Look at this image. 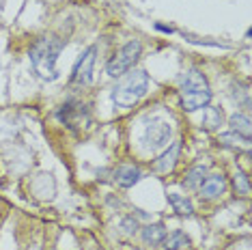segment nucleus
I'll return each mask as SVG.
<instances>
[{
    "mask_svg": "<svg viewBox=\"0 0 252 250\" xmlns=\"http://www.w3.org/2000/svg\"><path fill=\"white\" fill-rule=\"evenodd\" d=\"M179 156H181V140H175V143L168 145V149H164V153L156 160L153 168H156L158 173H162V175H168L170 170L177 166Z\"/></svg>",
    "mask_w": 252,
    "mask_h": 250,
    "instance_id": "nucleus-8",
    "label": "nucleus"
},
{
    "mask_svg": "<svg viewBox=\"0 0 252 250\" xmlns=\"http://www.w3.org/2000/svg\"><path fill=\"white\" fill-rule=\"evenodd\" d=\"M140 56H142V43L138 39H131V41L125 43L121 50H117V54L108 61L106 73L110 78H121L129 69H134L136 62L140 61Z\"/></svg>",
    "mask_w": 252,
    "mask_h": 250,
    "instance_id": "nucleus-4",
    "label": "nucleus"
},
{
    "mask_svg": "<svg viewBox=\"0 0 252 250\" xmlns=\"http://www.w3.org/2000/svg\"><path fill=\"white\" fill-rule=\"evenodd\" d=\"M233 188H235V194L250 196V179L244 170H237V173L233 175Z\"/></svg>",
    "mask_w": 252,
    "mask_h": 250,
    "instance_id": "nucleus-17",
    "label": "nucleus"
},
{
    "mask_svg": "<svg viewBox=\"0 0 252 250\" xmlns=\"http://www.w3.org/2000/svg\"><path fill=\"white\" fill-rule=\"evenodd\" d=\"M222 121H224V112H222V108H216V106H207L203 112V121H200V127L205 129V132H216V129H220Z\"/></svg>",
    "mask_w": 252,
    "mask_h": 250,
    "instance_id": "nucleus-11",
    "label": "nucleus"
},
{
    "mask_svg": "<svg viewBox=\"0 0 252 250\" xmlns=\"http://www.w3.org/2000/svg\"><path fill=\"white\" fill-rule=\"evenodd\" d=\"M95 61H97V45H89L82 54L78 56V61L73 62V69L69 76L71 87H89L93 82V73H95Z\"/></svg>",
    "mask_w": 252,
    "mask_h": 250,
    "instance_id": "nucleus-5",
    "label": "nucleus"
},
{
    "mask_svg": "<svg viewBox=\"0 0 252 250\" xmlns=\"http://www.w3.org/2000/svg\"><path fill=\"white\" fill-rule=\"evenodd\" d=\"M228 127H231L233 134H239L244 138H250V132H252V123H250V117L246 112H235V115L228 117Z\"/></svg>",
    "mask_w": 252,
    "mask_h": 250,
    "instance_id": "nucleus-12",
    "label": "nucleus"
},
{
    "mask_svg": "<svg viewBox=\"0 0 252 250\" xmlns=\"http://www.w3.org/2000/svg\"><path fill=\"white\" fill-rule=\"evenodd\" d=\"M162 246L166 250H186V248H190V237H188L183 231L177 229L173 233H166Z\"/></svg>",
    "mask_w": 252,
    "mask_h": 250,
    "instance_id": "nucleus-15",
    "label": "nucleus"
},
{
    "mask_svg": "<svg viewBox=\"0 0 252 250\" xmlns=\"http://www.w3.org/2000/svg\"><path fill=\"white\" fill-rule=\"evenodd\" d=\"M164 237H166V226L162 222L147 224L145 229H142V242H145L147 246H162Z\"/></svg>",
    "mask_w": 252,
    "mask_h": 250,
    "instance_id": "nucleus-13",
    "label": "nucleus"
},
{
    "mask_svg": "<svg viewBox=\"0 0 252 250\" xmlns=\"http://www.w3.org/2000/svg\"><path fill=\"white\" fill-rule=\"evenodd\" d=\"M65 45H67V39H63L59 35H43L31 45L28 59H31L32 71L37 73L39 80L54 82L59 78L56 62H59V56L65 50Z\"/></svg>",
    "mask_w": 252,
    "mask_h": 250,
    "instance_id": "nucleus-1",
    "label": "nucleus"
},
{
    "mask_svg": "<svg viewBox=\"0 0 252 250\" xmlns=\"http://www.w3.org/2000/svg\"><path fill=\"white\" fill-rule=\"evenodd\" d=\"M121 229H123L125 235H134L136 229H138V222H136L134 218H125L123 222H121Z\"/></svg>",
    "mask_w": 252,
    "mask_h": 250,
    "instance_id": "nucleus-18",
    "label": "nucleus"
},
{
    "mask_svg": "<svg viewBox=\"0 0 252 250\" xmlns=\"http://www.w3.org/2000/svg\"><path fill=\"white\" fill-rule=\"evenodd\" d=\"M170 136H173L170 123L164 121V119H153V121H149V125L145 127L142 143H145V149H149V151H159V149H166V147H168Z\"/></svg>",
    "mask_w": 252,
    "mask_h": 250,
    "instance_id": "nucleus-6",
    "label": "nucleus"
},
{
    "mask_svg": "<svg viewBox=\"0 0 252 250\" xmlns=\"http://www.w3.org/2000/svg\"><path fill=\"white\" fill-rule=\"evenodd\" d=\"M156 31H159V32H166V35H173L175 32V28H170V26H166V24H156Z\"/></svg>",
    "mask_w": 252,
    "mask_h": 250,
    "instance_id": "nucleus-19",
    "label": "nucleus"
},
{
    "mask_svg": "<svg viewBox=\"0 0 252 250\" xmlns=\"http://www.w3.org/2000/svg\"><path fill=\"white\" fill-rule=\"evenodd\" d=\"M198 190H200V198H205V201H216V198H220L226 192V177L222 173L205 175Z\"/></svg>",
    "mask_w": 252,
    "mask_h": 250,
    "instance_id": "nucleus-7",
    "label": "nucleus"
},
{
    "mask_svg": "<svg viewBox=\"0 0 252 250\" xmlns=\"http://www.w3.org/2000/svg\"><path fill=\"white\" fill-rule=\"evenodd\" d=\"M205 175H207V166H205V164H196V166H192V168L186 173L183 186H186L188 190H194V188L200 186V181L205 179Z\"/></svg>",
    "mask_w": 252,
    "mask_h": 250,
    "instance_id": "nucleus-16",
    "label": "nucleus"
},
{
    "mask_svg": "<svg viewBox=\"0 0 252 250\" xmlns=\"http://www.w3.org/2000/svg\"><path fill=\"white\" fill-rule=\"evenodd\" d=\"M142 177H145L142 170L138 166H134V164H123V166H119L114 170V181H117V186L125 188V190H127V188H134Z\"/></svg>",
    "mask_w": 252,
    "mask_h": 250,
    "instance_id": "nucleus-9",
    "label": "nucleus"
},
{
    "mask_svg": "<svg viewBox=\"0 0 252 250\" xmlns=\"http://www.w3.org/2000/svg\"><path fill=\"white\" fill-rule=\"evenodd\" d=\"M82 108H84V106L78 104V101H65V104L59 108L56 117H59L61 123L69 125V127H76V125H78V119H82V115H84Z\"/></svg>",
    "mask_w": 252,
    "mask_h": 250,
    "instance_id": "nucleus-10",
    "label": "nucleus"
},
{
    "mask_svg": "<svg viewBox=\"0 0 252 250\" xmlns=\"http://www.w3.org/2000/svg\"><path fill=\"white\" fill-rule=\"evenodd\" d=\"M168 205L173 207V212L175 214H179V216H192L194 214V205H192V201L188 198L186 194H177V192H170L168 196Z\"/></svg>",
    "mask_w": 252,
    "mask_h": 250,
    "instance_id": "nucleus-14",
    "label": "nucleus"
},
{
    "mask_svg": "<svg viewBox=\"0 0 252 250\" xmlns=\"http://www.w3.org/2000/svg\"><path fill=\"white\" fill-rule=\"evenodd\" d=\"M179 95H181V108L186 112L203 110L211 104L214 93L209 89L207 76L198 67H188L179 78Z\"/></svg>",
    "mask_w": 252,
    "mask_h": 250,
    "instance_id": "nucleus-2",
    "label": "nucleus"
},
{
    "mask_svg": "<svg viewBox=\"0 0 252 250\" xmlns=\"http://www.w3.org/2000/svg\"><path fill=\"white\" fill-rule=\"evenodd\" d=\"M147 91H149V73L145 69H129L114 84V89L110 91V99L114 108L127 110V108H134L145 97Z\"/></svg>",
    "mask_w": 252,
    "mask_h": 250,
    "instance_id": "nucleus-3",
    "label": "nucleus"
}]
</instances>
